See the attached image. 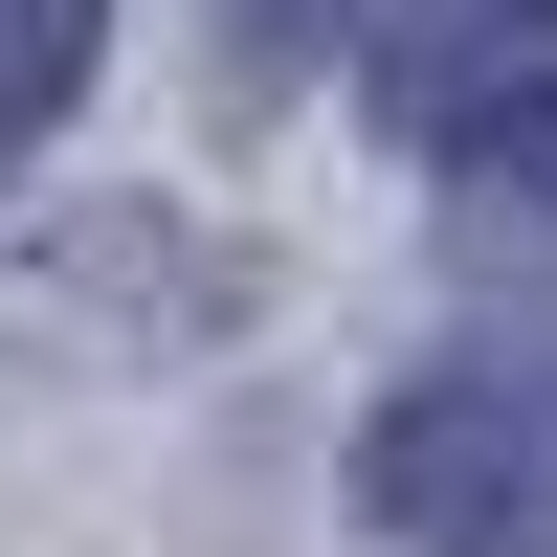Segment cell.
<instances>
[{"instance_id":"cell-2","label":"cell","mask_w":557,"mask_h":557,"mask_svg":"<svg viewBox=\"0 0 557 557\" xmlns=\"http://www.w3.org/2000/svg\"><path fill=\"white\" fill-rule=\"evenodd\" d=\"M89 45H112V0H0V157L89 89Z\"/></svg>"},{"instance_id":"cell-1","label":"cell","mask_w":557,"mask_h":557,"mask_svg":"<svg viewBox=\"0 0 557 557\" xmlns=\"http://www.w3.org/2000/svg\"><path fill=\"white\" fill-rule=\"evenodd\" d=\"M357 513L401 557H557V401L535 380H401L380 446H357Z\"/></svg>"}]
</instances>
